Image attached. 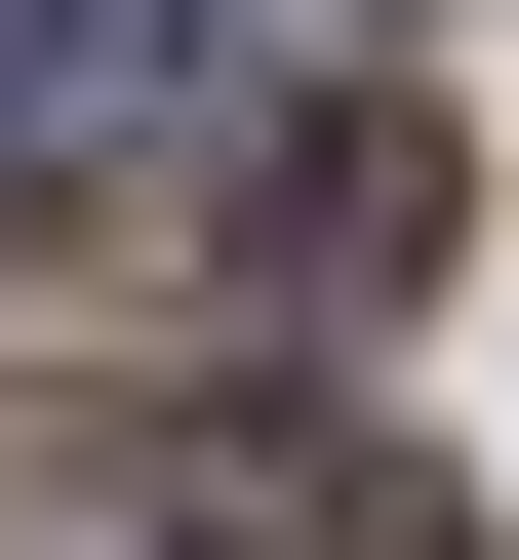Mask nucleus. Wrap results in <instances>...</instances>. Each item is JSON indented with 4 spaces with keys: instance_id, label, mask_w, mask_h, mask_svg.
<instances>
[{
    "instance_id": "obj_1",
    "label": "nucleus",
    "mask_w": 519,
    "mask_h": 560,
    "mask_svg": "<svg viewBox=\"0 0 519 560\" xmlns=\"http://www.w3.org/2000/svg\"><path fill=\"white\" fill-rule=\"evenodd\" d=\"M161 560H480L400 441H320V400H240V441H161Z\"/></svg>"
},
{
    "instance_id": "obj_2",
    "label": "nucleus",
    "mask_w": 519,
    "mask_h": 560,
    "mask_svg": "<svg viewBox=\"0 0 519 560\" xmlns=\"http://www.w3.org/2000/svg\"><path fill=\"white\" fill-rule=\"evenodd\" d=\"M240 280H280V320H400V280H439V120H400V81H359V120H280Z\"/></svg>"
},
{
    "instance_id": "obj_3",
    "label": "nucleus",
    "mask_w": 519,
    "mask_h": 560,
    "mask_svg": "<svg viewBox=\"0 0 519 560\" xmlns=\"http://www.w3.org/2000/svg\"><path fill=\"white\" fill-rule=\"evenodd\" d=\"M81 120H120V0H0V200L81 161Z\"/></svg>"
}]
</instances>
